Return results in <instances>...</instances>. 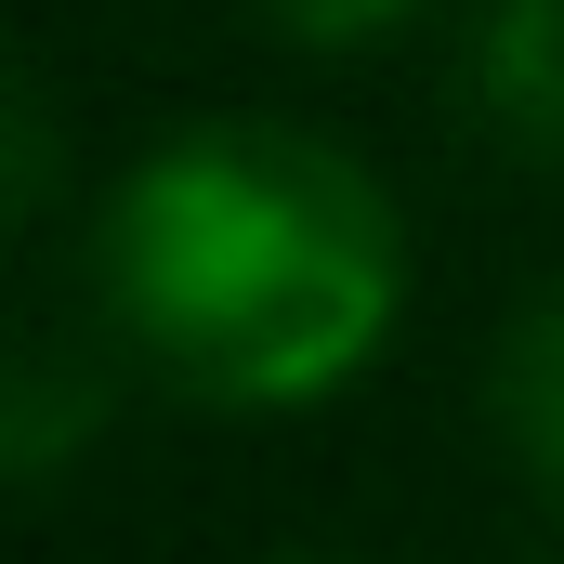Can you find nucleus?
Segmentation results:
<instances>
[{
    "mask_svg": "<svg viewBox=\"0 0 564 564\" xmlns=\"http://www.w3.org/2000/svg\"><path fill=\"white\" fill-rule=\"evenodd\" d=\"M93 302L144 381L289 421L355 394L408 315V210L315 119H184L93 210Z\"/></svg>",
    "mask_w": 564,
    "mask_h": 564,
    "instance_id": "obj_1",
    "label": "nucleus"
},
{
    "mask_svg": "<svg viewBox=\"0 0 564 564\" xmlns=\"http://www.w3.org/2000/svg\"><path fill=\"white\" fill-rule=\"evenodd\" d=\"M486 446H499L512 486H539L564 512V289H539L486 341Z\"/></svg>",
    "mask_w": 564,
    "mask_h": 564,
    "instance_id": "obj_2",
    "label": "nucleus"
},
{
    "mask_svg": "<svg viewBox=\"0 0 564 564\" xmlns=\"http://www.w3.org/2000/svg\"><path fill=\"white\" fill-rule=\"evenodd\" d=\"M473 93L525 158H564V0H499L473 26Z\"/></svg>",
    "mask_w": 564,
    "mask_h": 564,
    "instance_id": "obj_3",
    "label": "nucleus"
},
{
    "mask_svg": "<svg viewBox=\"0 0 564 564\" xmlns=\"http://www.w3.org/2000/svg\"><path fill=\"white\" fill-rule=\"evenodd\" d=\"M263 26H276L289 53H368V40H394L421 0H250Z\"/></svg>",
    "mask_w": 564,
    "mask_h": 564,
    "instance_id": "obj_4",
    "label": "nucleus"
},
{
    "mask_svg": "<svg viewBox=\"0 0 564 564\" xmlns=\"http://www.w3.org/2000/svg\"><path fill=\"white\" fill-rule=\"evenodd\" d=\"M289 564H341V552H289Z\"/></svg>",
    "mask_w": 564,
    "mask_h": 564,
    "instance_id": "obj_5",
    "label": "nucleus"
},
{
    "mask_svg": "<svg viewBox=\"0 0 564 564\" xmlns=\"http://www.w3.org/2000/svg\"><path fill=\"white\" fill-rule=\"evenodd\" d=\"M539 564H564V552H539Z\"/></svg>",
    "mask_w": 564,
    "mask_h": 564,
    "instance_id": "obj_6",
    "label": "nucleus"
}]
</instances>
